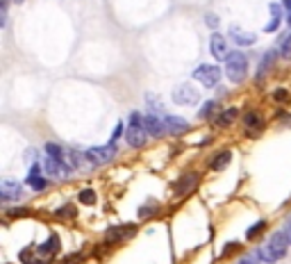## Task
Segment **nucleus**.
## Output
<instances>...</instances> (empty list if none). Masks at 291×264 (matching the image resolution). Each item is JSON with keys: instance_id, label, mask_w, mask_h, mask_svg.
I'll list each match as a JSON object with an SVG mask.
<instances>
[{"instance_id": "1", "label": "nucleus", "mask_w": 291, "mask_h": 264, "mask_svg": "<svg viewBox=\"0 0 291 264\" xmlns=\"http://www.w3.org/2000/svg\"><path fill=\"white\" fill-rule=\"evenodd\" d=\"M225 76H228V80L232 84L244 82L248 78V55L239 53V50L228 55V60H225Z\"/></svg>"}, {"instance_id": "2", "label": "nucleus", "mask_w": 291, "mask_h": 264, "mask_svg": "<svg viewBox=\"0 0 291 264\" xmlns=\"http://www.w3.org/2000/svg\"><path fill=\"white\" fill-rule=\"evenodd\" d=\"M116 157V143H105V146H91L84 151V159L89 166H103L109 164L112 159Z\"/></svg>"}, {"instance_id": "3", "label": "nucleus", "mask_w": 291, "mask_h": 264, "mask_svg": "<svg viewBox=\"0 0 291 264\" xmlns=\"http://www.w3.org/2000/svg\"><path fill=\"white\" fill-rule=\"evenodd\" d=\"M196 82H200L202 87H207V89H214L218 87L221 82V78H223V71L214 64H200V66L194 71V76H191Z\"/></svg>"}, {"instance_id": "4", "label": "nucleus", "mask_w": 291, "mask_h": 264, "mask_svg": "<svg viewBox=\"0 0 291 264\" xmlns=\"http://www.w3.org/2000/svg\"><path fill=\"white\" fill-rule=\"evenodd\" d=\"M171 96H173V103H175V105H182V107L196 105V103L200 100V93H198V89H196L194 84H189V82L178 84V87L173 89Z\"/></svg>"}, {"instance_id": "5", "label": "nucleus", "mask_w": 291, "mask_h": 264, "mask_svg": "<svg viewBox=\"0 0 291 264\" xmlns=\"http://www.w3.org/2000/svg\"><path fill=\"white\" fill-rule=\"evenodd\" d=\"M143 130H146L150 137H164V135H168V132H166L164 116H157V114H143Z\"/></svg>"}, {"instance_id": "6", "label": "nucleus", "mask_w": 291, "mask_h": 264, "mask_svg": "<svg viewBox=\"0 0 291 264\" xmlns=\"http://www.w3.org/2000/svg\"><path fill=\"white\" fill-rule=\"evenodd\" d=\"M23 198V187L16 180H2L0 182V201L2 203H12V201H21Z\"/></svg>"}, {"instance_id": "7", "label": "nucleus", "mask_w": 291, "mask_h": 264, "mask_svg": "<svg viewBox=\"0 0 291 264\" xmlns=\"http://www.w3.org/2000/svg\"><path fill=\"white\" fill-rule=\"evenodd\" d=\"M44 169H46V173L50 175V178H66V175H71V166L64 162V159H55V157H46L44 162Z\"/></svg>"}, {"instance_id": "8", "label": "nucleus", "mask_w": 291, "mask_h": 264, "mask_svg": "<svg viewBox=\"0 0 291 264\" xmlns=\"http://www.w3.org/2000/svg\"><path fill=\"white\" fill-rule=\"evenodd\" d=\"M135 233H137V226H112V228H107L105 239L112 244H119V242L130 239V237H135Z\"/></svg>"}, {"instance_id": "9", "label": "nucleus", "mask_w": 291, "mask_h": 264, "mask_svg": "<svg viewBox=\"0 0 291 264\" xmlns=\"http://www.w3.org/2000/svg\"><path fill=\"white\" fill-rule=\"evenodd\" d=\"M257 255H260L261 262L276 264V262H280V260L287 255V248H277V246H273V244H264V246L257 248Z\"/></svg>"}, {"instance_id": "10", "label": "nucleus", "mask_w": 291, "mask_h": 264, "mask_svg": "<svg viewBox=\"0 0 291 264\" xmlns=\"http://www.w3.org/2000/svg\"><path fill=\"white\" fill-rule=\"evenodd\" d=\"M164 123H166V132H168V135H175V137L184 135V132H189V128H191L187 119H182V116H175V114H166V116H164Z\"/></svg>"}, {"instance_id": "11", "label": "nucleus", "mask_w": 291, "mask_h": 264, "mask_svg": "<svg viewBox=\"0 0 291 264\" xmlns=\"http://www.w3.org/2000/svg\"><path fill=\"white\" fill-rule=\"evenodd\" d=\"M277 55H280V50L277 48H271V50H266L264 53V57H261L260 66H257V82H261V80H266V76H269V71L273 68V64H276Z\"/></svg>"}, {"instance_id": "12", "label": "nucleus", "mask_w": 291, "mask_h": 264, "mask_svg": "<svg viewBox=\"0 0 291 264\" xmlns=\"http://www.w3.org/2000/svg\"><path fill=\"white\" fill-rule=\"evenodd\" d=\"M148 132L143 128H135V125H127V132H125V141L127 146H132V148H143L146 143H148Z\"/></svg>"}, {"instance_id": "13", "label": "nucleus", "mask_w": 291, "mask_h": 264, "mask_svg": "<svg viewBox=\"0 0 291 264\" xmlns=\"http://www.w3.org/2000/svg\"><path fill=\"white\" fill-rule=\"evenodd\" d=\"M209 53L214 55L216 60H228V55H230V50H228V41H225L218 32H214L212 34V39H209Z\"/></svg>"}, {"instance_id": "14", "label": "nucleus", "mask_w": 291, "mask_h": 264, "mask_svg": "<svg viewBox=\"0 0 291 264\" xmlns=\"http://www.w3.org/2000/svg\"><path fill=\"white\" fill-rule=\"evenodd\" d=\"M228 37H230L237 46H253L255 41H257V34L241 30V28H237V25H232L230 30H228Z\"/></svg>"}, {"instance_id": "15", "label": "nucleus", "mask_w": 291, "mask_h": 264, "mask_svg": "<svg viewBox=\"0 0 291 264\" xmlns=\"http://www.w3.org/2000/svg\"><path fill=\"white\" fill-rule=\"evenodd\" d=\"M244 125H246L250 135H260L264 130V119H261V114L257 109H250V112L244 114Z\"/></svg>"}, {"instance_id": "16", "label": "nucleus", "mask_w": 291, "mask_h": 264, "mask_svg": "<svg viewBox=\"0 0 291 264\" xmlns=\"http://www.w3.org/2000/svg\"><path fill=\"white\" fill-rule=\"evenodd\" d=\"M237 119H239V109H237V107H228V109H223V112L214 119V125H216V128H230Z\"/></svg>"}, {"instance_id": "17", "label": "nucleus", "mask_w": 291, "mask_h": 264, "mask_svg": "<svg viewBox=\"0 0 291 264\" xmlns=\"http://www.w3.org/2000/svg\"><path fill=\"white\" fill-rule=\"evenodd\" d=\"M196 185H198V175L196 173H184L175 185H173V191H175V194H189Z\"/></svg>"}, {"instance_id": "18", "label": "nucleus", "mask_w": 291, "mask_h": 264, "mask_svg": "<svg viewBox=\"0 0 291 264\" xmlns=\"http://www.w3.org/2000/svg\"><path fill=\"white\" fill-rule=\"evenodd\" d=\"M214 114H221V103H218V100H205L200 105V109H198V119H200V121H207Z\"/></svg>"}, {"instance_id": "19", "label": "nucleus", "mask_w": 291, "mask_h": 264, "mask_svg": "<svg viewBox=\"0 0 291 264\" xmlns=\"http://www.w3.org/2000/svg\"><path fill=\"white\" fill-rule=\"evenodd\" d=\"M230 162H232V151H228V148H225V151L216 153V155L212 157V162H209V169H212V171H223V169L230 164Z\"/></svg>"}, {"instance_id": "20", "label": "nucleus", "mask_w": 291, "mask_h": 264, "mask_svg": "<svg viewBox=\"0 0 291 264\" xmlns=\"http://www.w3.org/2000/svg\"><path fill=\"white\" fill-rule=\"evenodd\" d=\"M143 100H146V105L153 109V114H164V116L168 114V112H166V105L159 98H157V93H146V96H143Z\"/></svg>"}, {"instance_id": "21", "label": "nucleus", "mask_w": 291, "mask_h": 264, "mask_svg": "<svg viewBox=\"0 0 291 264\" xmlns=\"http://www.w3.org/2000/svg\"><path fill=\"white\" fill-rule=\"evenodd\" d=\"M57 250H60V237H57V234H50V237L39 246V253H44V255H50V253H57Z\"/></svg>"}, {"instance_id": "22", "label": "nucleus", "mask_w": 291, "mask_h": 264, "mask_svg": "<svg viewBox=\"0 0 291 264\" xmlns=\"http://www.w3.org/2000/svg\"><path fill=\"white\" fill-rule=\"evenodd\" d=\"M28 187L32 189V191H37V194H41V191H46V187H48V180H46L44 175H28Z\"/></svg>"}, {"instance_id": "23", "label": "nucleus", "mask_w": 291, "mask_h": 264, "mask_svg": "<svg viewBox=\"0 0 291 264\" xmlns=\"http://www.w3.org/2000/svg\"><path fill=\"white\" fill-rule=\"evenodd\" d=\"M46 153H48V155H50V157H55V159H64V162H66V151H64V148H61L60 143H46Z\"/></svg>"}, {"instance_id": "24", "label": "nucleus", "mask_w": 291, "mask_h": 264, "mask_svg": "<svg viewBox=\"0 0 291 264\" xmlns=\"http://www.w3.org/2000/svg\"><path fill=\"white\" fill-rule=\"evenodd\" d=\"M96 191L91 187H87V189H82L80 194H77V201H80V205H93L96 203Z\"/></svg>"}, {"instance_id": "25", "label": "nucleus", "mask_w": 291, "mask_h": 264, "mask_svg": "<svg viewBox=\"0 0 291 264\" xmlns=\"http://www.w3.org/2000/svg\"><path fill=\"white\" fill-rule=\"evenodd\" d=\"M277 50H280V55H282L284 60H291V32L287 34V37L280 39V46H277Z\"/></svg>"}, {"instance_id": "26", "label": "nucleus", "mask_w": 291, "mask_h": 264, "mask_svg": "<svg viewBox=\"0 0 291 264\" xmlns=\"http://www.w3.org/2000/svg\"><path fill=\"white\" fill-rule=\"evenodd\" d=\"M271 98L276 100V103H289V100H291V93H289V89H284V87H277V89L271 91Z\"/></svg>"}, {"instance_id": "27", "label": "nucleus", "mask_w": 291, "mask_h": 264, "mask_svg": "<svg viewBox=\"0 0 291 264\" xmlns=\"http://www.w3.org/2000/svg\"><path fill=\"white\" fill-rule=\"evenodd\" d=\"M264 230H266V221H257V223H255V226H250L246 230V237L248 239H253V237H257V234H261L264 233Z\"/></svg>"}, {"instance_id": "28", "label": "nucleus", "mask_w": 291, "mask_h": 264, "mask_svg": "<svg viewBox=\"0 0 291 264\" xmlns=\"http://www.w3.org/2000/svg\"><path fill=\"white\" fill-rule=\"evenodd\" d=\"M157 207H159V205H157V201H148V203H143L141 207H139V217H150V214H153V212H157Z\"/></svg>"}, {"instance_id": "29", "label": "nucleus", "mask_w": 291, "mask_h": 264, "mask_svg": "<svg viewBox=\"0 0 291 264\" xmlns=\"http://www.w3.org/2000/svg\"><path fill=\"white\" fill-rule=\"evenodd\" d=\"M205 23H207L209 28H212V30H216V28H218V23H221V18H218V16L214 14V12H207V14H205Z\"/></svg>"}, {"instance_id": "30", "label": "nucleus", "mask_w": 291, "mask_h": 264, "mask_svg": "<svg viewBox=\"0 0 291 264\" xmlns=\"http://www.w3.org/2000/svg\"><path fill=\"white\" fill-rule=\"evenodd\" d=\"M130 125H135V128H143V114H139V112L130 114Z\"/></svg>"}, {"instance_id": "31", "label": "nucleus", "mask_w": 291, "mask_h": 264, "mask_svg": "<svg viewBox=\"0 0 291 264\" xmlns=\"http://www.w3.org/2000/svg\"><path fill=\"white\" fill-rule=\"evenodd\" d=\"M269 12H271V16H273V18H282V5H280V2H271Z\"/></svg>"}, {"instance_id": "32", "label": "nucleus", "mask_w": 291, "mask_h": 264, "mask_svg": "<svg viewBox=\"0 0 291 264\" xmlns=\"http://www.w3.org/2000/svg\"><path fill=\"white\" fill-rule=\"evenodd\" d=\"M280 30V18H273V16H271V21H269V25H266V28H264V32H277Z\"/></svg>"}, {"instance_id": "33", "label": "nucleus", "mask_w": 291, "mask_h": 264, "mask_svg": "<svg viewBox=\"0 0 291 264\" xmlns=\"http://www.w3.org/2000/svg\"><path fill=\"white\" fill-rule=\"evenodd\" d=\"M57 217H75V207H73V205L61 207V210H57Z\"/></svg>"}, {"instance_id": "34", "label": "nucleus", "mask_w": 291, "mask_h": 264, "mask_svg": "<svg viewBox=\"0 0 291 264\" xmlns=\"http://www.w3.org/2000/svg\"><path fill=\"white\" fill-rule=\"evenodd\" d=\"M261 260H260V255H244L239 260V264H260Z\"/></svg>"}, {"instance_id": "35", "label": "nucleus", "mask_w": 291, "mask_h": 264, "mask_svg": "<svg viewBox=\"0 0 291 264\" xmlns=\"http://www.w3.org/2000/svg\"><path fill=\"white\" fill-rule=\"evenodd\" d=\"M41 169H44V166L39 164V159H37V162H32L30 164V173L28 175H41Z\"/></svg>"}, {"instance_id": "36", "label": "nucleus", "mask_w": 291, "mask_h": 264, "mask_svg": "<svg viewBox=\"0 0 291 264\" xmlns=\"http://www.w3.org/2000/svg\"><path fill=\"white\" fill-rule=\"evenodd\" d=\"M123 135V123H116V130H114V135H112V143H116V139Z\"/></svg>"}, {"instance_id": "37", "label": "nucleus", "mask_w": 291, "mask_h": 264, "mask_svg": "<svg viewBox=\"0 0 291 264\" xmlns=\"http://www.w3.org/2000/svg\"><path fill=\"white\" fill-rule=\"evenodd\" d=\"M9 214H12V217H25L28 210H25V207H14V210H9Z\"/></svg>"}, {"instance_id": "38", "label": "nucleus", "mask_w": 291, "mask_h": 264, "mask_svg": "<svg viewBox=\"0 0 291 264\" xmlns=\"http://www.w3.org/2000/svg\"><path fill=\"white\" fill-rule=\"evenodd\" d=\"M234 248H239V244H237V242L228 244V246H225V248H223V255H228V253H232V250H234Z\"/></svg>"}, {"instance_id": "39", "label": "nucleus", "mask_w": 291, "mask_h": 264, "mask_svg": "<svg viewBox=\"0 0 291 264\" xmlns=\"http://www.w3.org/2000/svg\"><path fill=\"white\" fill-rule=\"evenodd\" d=\"M287 25L291 28V9H289V14H287Z\"/></svg>"}, {"instance_id": "40", "label": "nucleus", "mask_w": 291, "mask_h": 264, "mask_svg": "<svg viewBox=\"0 0 291 264\" xmlns=\"http://www.w3.org/2000/svg\"><path fill=\"white\" fill-rule=\"evenodd\" d=\"M284 230H287V233H289V237H291V221H289V226L284 228Z\"/></svg>"}, {"instance_id": "41", "label": "nucleus", "mask_w": 291, "mask_h": 264, "mask_svg": "<svg viewBox=\"0 0 291 264\" xmlns=\"http://www.w3.org/2000/svg\"><path fill=\"white\" fill-rule=\"evenodd\" d=\"M14 2H16V5H18V2H23V0H14Z\"/></svg>"}]
</instances>
